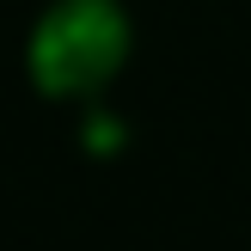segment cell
Returning a JSON list of instances; mask_svg holds the SVG:
<instances>
[{"mask_svg":"<svg viewBox=\"0 0 251 251\" xmlns=\"http://www.w3.org/2000/svg\"><path fill=\"white\" fill-rule=\"evenodd\" d=\"M123 55H129V25L110 0H61L31 37V74L55 98L98 92Z\"/></svg>","mask_w":251,"mask_h":251,"instance_id":"1","label":"cell"}]
</instances>
